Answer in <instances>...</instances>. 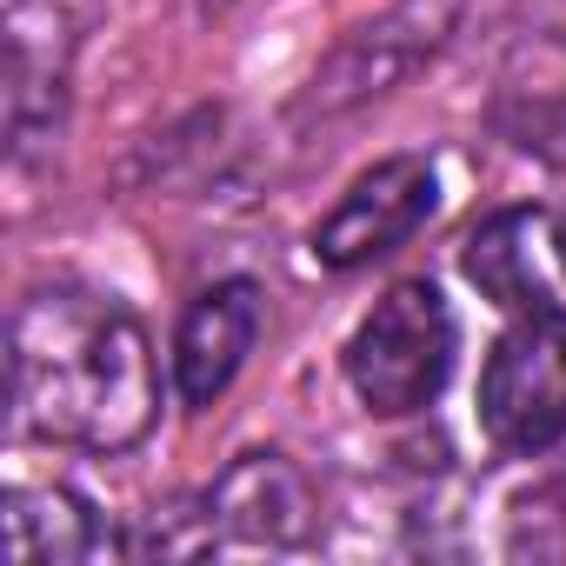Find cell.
<instances>
[{
  "mask_svg": "<svg viewBox=\"0 0 566 566\" xmlns=\"http://www.w3.org/2000/svg\"><path fill=\"white\" fill-rule=\"evenodd\" d=\"M506 553L513 559H566V467L533 480L506 513Z\"/></svg>",
  "mask_w": 566,
  "mask_h": 566,
  "instance_id": "obj_11",
  "label": "cell"
},
{
  "mask_svg": "<svg viewBox=\"0 0 566 566\" xmlns=\"http://www.w3.org/2000/svg\"><path fill=\"white\" fill-rule=\"evenodd\" d=\"M440 200V180H433V160L420 154H394L380 160L374 174H360L340 207L314 227V260L334 266V273H354L380 253H394L400 240H413V227L433 213Z\"/></svg>",
  "mask_w": 566,
  "mask_h": 566,
  "instance_id": "obj_5",
  "label": "cell"
},
{
  "mask_svg": "<svg viewBox=\"0 0 566 566\" xmlns=\"http://www.w3.org/2000/svg\"><path fill=\"white\" fill-rule=\"evenodd\" d=\"M480 427L506 453L566 440V307H526L480 367Z\"/></svg>",
  "mask_w": 566,
  "mask_h": 566,
  "instance_id": "obj_4",
  "label": "cell"
},
{
  "mask_svg": "<svg viewBox=\"0 0 566 566\" xmlns=\"http://www.w3.org/2000/svg\"><path fill=\"white\" fill-rule=\"evenodd\" d=\"M67 21L54 8H14L8 14V140L14 160L48 147L61 134V101H67Z\"/></svg>",
  "mask_w": 566,
  "mask_h": 566,
  "instance_id": "obj_9",
  "label": "cell"
},
{
  "mask_svg": "<svg viewBox=\"0 0 566 566\" xmlns=\"http://www.w3.org/2000/svg\"><path fill=\"white\" fill-rule=\"evenodd\" d=\"M467 280L506 314H526V307H559L553 287L566 280V240H559V213H539V207H506L493 213L486 227L467 233V253H460Z\"/></svg>",
  "mask_w": 566,
  "mask_h": 566,
  "instance_id": "obj_7",
  "label": "cell"
},
{
  "mask_svg": "<svg viewBox=\"0 0 566 566\" xmlns=\"http://www.w3.org/2000/svg\"><path fill=\"white\" fill-rule=\"evenodd\" d=\"M0 526H8L14 566H81L107 546L94 506L67 486H14L0 506Z\"/></svg>",
  "mask_w": 566,
  "mask_h": 566,
  "instance_id": "obj_10",
  "label": "cell"
},
{
  "mask_svg": "<svg viewBox=\"0 0 566 566\" xmlns=\"http://www.w3.org/2000/svg\"><path fill=\"white\" fill-rule=\"evenodd\" d=\"M347 387L367 413H420L453 374V314L433 280H400L387 301L347 334Z\"/></svg>",
  "mask_w": 566,
  "mask_h": 566,
  "instance_id": "obj_2",
  "label": "cell"
},
{
  "mask_svg": "<svg viewBox=\"0 0 566 566\" xmlns=\"http://www.w3.org/2000/svg\"><path fill=\"white\" fill-rule=\"evenodd\" d=\"M467 0H394L387 14L360 21L314 74L307 87L294 94V127H314V120H340L380 94H394L400 81H413L460 28Z\"/></svg>",
  "mask_w": 566,
  "mask_h": 566,
  "instance_id": "obj_3",
  "label": "cell"
},
{
  "mask_svg": "<svg viewBox=\"0 0 566 566\" xmlns=\"http://www.w3.org/2000/svg\"><path fill=\"white\" fill-rule=\"evenodd\" d=\"M314 533V486L287 453L233 460L200 500V546H301Z\"/></svg>",
  "mask_w": 566,
  "mask_h": 566,
  "instance_id": "obj_6",
  "label": "cell"
},
{
  "mask_svg": "<svg viewBox=\"0 0 566 566\" xmlns=\"http://www.w3.org/2000/svg\"><path fill=\"white\" fill-rule=\"evenodd\" d=\"M8 380L21 433L87 453L134 447L160 407L147 327L114 294L87 287H34L14 307Z\"/></svg>",
  "mask_w": 566,
  "mask_h": 566,
  "instance_id": "obj_1",
  "label": "cell"
},
{
  "mask_svg": "<svg viewBox=\"0 0 566 566\" xmlns=\"http://www.w3.org/2000/svg\"><path fill=\"white\" fill-rule=\"evenodd\" d=\"M233 8V0H200V14H227Z\"/></svg>",
  "mask_w": 566,
  "mask_h": 566,
  "instance_id": "obj_12",
  "label": "cell"
},
{
  "mask_svg": "<svg viewBox=\"0 0 566 566\" xmlns=\"http://www.w3.org/2000/svg\"><path fill=\"white\" fill-rule=\"evenodd\" d=\"M253 334H260V287L253 280H220V287H207L180 327H174V387L187 407H213L240 360L253 354Z\"/></svg>",
  "mask_w": 566,
  "mask_h": 566,
  "instance_id": "obj_8",
  "label": "cell"
}]
</instances>
